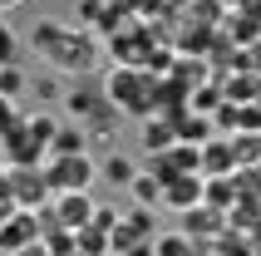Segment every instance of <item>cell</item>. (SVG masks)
I'll list each match as a JSON object with an SVG mask.
<instances>
[{"mask_svg": "<svg viewBox=\"0 0 261 256\" xmlns=\"http://www.w3.org/2000/svg\"><path fill=\"white\" fill-rule=\"evenodd\" d=\"M15 59H20V40H15V30L0 20V69H5V64H15Z\"/></svg>", "mask_w": 261, "mask_h": 256, "instance_id": "25", "label": "cell"}, {"mask_svg": "<svg viewBox=\"0 0 261 256\" xmlns=\"http://www.w3.org/2000/svg\"><path fill=\"white\" fill-rule=\"evenodd\" d=\"M0 148H5V163H10V168H35L40 158H49V153H44V143L30 133V123L10 128V133L0 138Z\"/></svg>", "mask_w": 261, "mask_h": 256, "instance_id": "7", "label": "cell"}, {"mask_svg": "<svg viewBox=\"0 0 261 256\" xmlns=\"http://www.w3.org/2000/svg\"><path fill=\"white\" fill-rule=\"evenodd\" d=\"M44 246H49V256H84L74 232H49V237H44Z\"/></svg>", "mask_w": 261, "mask_h": 256, "instance_id": "23", "label": "cell"}, {"mask_svg": "<svg viewBox=\"0 0 261 256\" xmlns=\"http://www.w3.org/2000/svg\"><path fill=\"white\" fill-rule=\"evenodd\" d=\"M103 99L114 104L118 114L128 118H153V94H158V74H143V69H128V64H114L103 69Z\"/></svg>", "mask_w": 261, "mask_h": 256, "instance_id": "1", "label": "cell"}, {"mask_svg": "<svg viewBox=\"0 0 261 256\" xmlns=\"http://www.w3.org/2000/svg\"><path fill=\"white\" fill-rule=\"evenodd\" d=\"M84 148H89L84 123L64 118V123H59V133H55V143H49V158H69V153H84Z\"/></svg>", "mask_w": 261, "mask_h": 256, "instance_id": "13", "label": "cell"}, {"mask_svg": "<svg viewBox=\"0 0 261 256\" xmlns=\"http://www.w3.org/2000/svg\"><path fill=\"white\" fill-rule=\"evenodd\" d=\"M49 207H55V217H59L64 232H84L89 222H94V207H99V202L89 197V192H59Z\"/></svg>", "mask_w": 261, "mask_h": 256, "instance_id": "8", "label": "cell"}, {"mask_svg": "<svg viewBox=\"0 0 261 256\" xmlns=\"http://www.w3.org/2000/svg\"><path fill=\"white\" fill-rule=\"evenodd\" d=\"M207 207H217V212H222V207H227V202H237V192H232V177H207Z\"/></svg>", "mask_w": 261, "mask_h": 256, "instance_id": "22", "label": "cell"}, {"mask_svg": "<svg viewBox=\"0 0 261 256\" xmlns=\"http://www.w3.org/2000/svg\"><path fill=\"white\" fill-rule=\"evenodd\" d=\"M94 177H99V163L89 153H69V158H49L44 163V183H49V192H89L94 187Z\"/></svg>", "mask_w": 261, "mask_h": 256, "instance_id": "2", "label": "cell"}, {"mask_svg": "<svg viewBox=\"0 0 261 256\" xmlns=\"http://www.w3.org/2000/svg\"><path fill=\"white\" fill-rule=\"evenodd\" d=\"M168 148H177V128H173V118H148L143 123V153H168Z\"/></svg>", "mask_w": 261, "mask_h": 256, "instance_id": "14", "label": "cell"}, {"mask_svg": "<svg viewBox=\"0 0 261 256\" xmlns=\"http://www.w3.org/2000/svg\"><path fill=\"white\" fill-rule=\"evenodd\" d=\"M182 232H188L192 242H207V237H217L222 232V212L217 207H192V212H182Z\"/></svg>", "mask_w": 261, "mask_h": 256, "instance_id": "12", "label": "cell"}, {"mask_svg": "<svg viewBox=\"0 0 261 256\" xmlns=\"http://www.w3.org/2000/svg\"><path fill=\"white\" fill-rule=\"evenodd\" d=\"M25 89H30V74L20 69V64H5V69H0V99H20Z\"/></svg>", "mask_w": 261, "mask_h": 256, "instance_id": "20", "label": "cell"}, {"mask_svg": "<svg viewBox=\"0 0 261 256\" xmlns=\"http://www.w3.org/2000/svg\"><path fill=\"white\" fill-rule=\"evenodd\" d=\"M153 256H202L197 242H192L188 232H163L158 242H153Z\"/></svg>", "mask_w": 261, "mask_h": 256, "instance_id": "17", "label": "cell"}, {"mask_svg": "<svg viewBox=\"0 0 261 256\" xmlns=\"http://www.w3.org/2000/svg\"><path fill=\"white\" fill-rule=\"evenodd\" d=\"M103 84H69V94H64V114L74 118V123H84L89 114H99L103 109Z\"/></svg>", "mask_w": 261, "mask_h": 256, "instance_id": "9", "label": "cell"}, {"mask_svg": "<svg viewBox=\"0 0 261 256\" xmlns=\"http://www.w3.org/2000/svg\"><path fill=\"white\" fill-rule=\"evenodd\" d=\"M30 89H35V94H40L44 104H55V99H64V94H69V89H64V84L55 79V69H44V74H30Z\"/></svg>", "mask_w": 261, "mask_h": 256, "instance_id": "21", "label": "cell"}, {"mask_svg": "<svg viewBox=\"0 0 261 256\" xmlns=\"http://www.w3.org/2000/svg\"><path fill=\"white\" fill-rule=\"evenodd\" d=\"M123 256H153V242H138L133 251H123Z\"/></svg>", "mask_w": 261, "mask_h": 256, "instance_id": "28", "label": "cell"}, {"mask_svg": "<svg viewBox=\"0 0 261 256\" xmlns=\"http://www.w3.org/2000/svg\"><path fill=\"white\" fill-rule=\"evenodd\" d=\"M20 5H25V0H0V10H20Z\"/></svg>", "mask_w": 261, "mask_h": 256, "instance_id": "29", "label": "cell"}, {"mask_svg": "<svg viewBox=\"0 0 261 256\" xmlns=\"http://www.w3.org/2000/svg\"><path fill=\"white\" fill-rule=\"evenodd\" d=\"M30 242H44L40 217H35V212H15V217H5V222H0V256L25 251Z\"/></svg>", "mask_w": 261, "mask_h": 256, "instance_id": "5", "label": "cell"}, {"mask_svg": "<svg viewBox=\"0 0 261 256\" xmlns=\"http://www.w3.org/2000/svg\"><path fill=\"white\" fill-rule=\"evenodd\" d=\"M5 192L15 197L20 212H40V207L55 202V192H49V183H44V172H35V168H5Z\"/></svg>", "mask_w": 261, "mask_h": 256, "instance_id": "4", "label": "cell"}, {"mask_svg": "<svg viewBox=\"0 0 261 256\" xmlns=\"http://www.w3.org/2000/svg\"><path fill=\"white\" fill-rule=\"evenodd\" d=\"M84 133H89V143H114V133H118V109H114V104H103L99 114H89L84 118Z\"/></svg>", "mask_w": 261, "mask_h": 256, "instance_id": "15", "label": "cell"}, {"mask_svg": "<svg viewBox=\"0 0 261 256\" xmlns=\"http://www.w3.org/2000/svg\"><path fill=\"white\" fill-rule=\"evenodd\" d=\"M237 69H242V74H256V79H261V40L242 44V55H237Z\"/></svg>", "mask_w": 261, "mask_h": 256, "instance_id": "24", "label": "cell"}, {"mask_svg": "<svg viewBox=\"0 0 261 256\" xmlns=\"http://www.w3.org/2000/svg\"><path fill=\"white\" fill-rule=\"evenodd\" d=\"M69 30H74V25L55 20V15H44V20H35V30H30V49H35L40 59H49L59 44H64V35H69Z\"/></svg>", "mask_w": 261, "mask_h": 256, "instance_id": "10", "label": "cell"}, {"mask_svg": "<svg viewBox=\"0 0 261 256\" xmlns=\"http://www.w3.org/2000/svg\"><path fill=\"white\" fill-rule=\"evenodd\" d=\"M25 118H20V109H15V99H0V138L10 133V128H20Z\"/></svg>", "mask_w": 261, "mask_h": 256, "instance_id": "26", "label": "cell"}, {"mask_svg": "<svg viewBox=\"0 0 261 256\" xmlns=\"http://www.w3.org/2000/svg\"><path fill=\"white\" fill-rule=\"evenodd\" d=\"M44 64H49L55 74H89L94 64H99V40H94L89 30H69L64 44H59Z\"/></svg>", "mask_w": 261, "mask_h": 256, "instance_id": "3", "label": "cell"}, {"mask_svg": "<svg viewBox=\"0 0 261 256\" xmlns=\"http://www.w3.org/2000/svg\"><path fill=\"white\" fill-rule=\"evenodd\" d=\"M0 20H5V10H0Z\"/></svg>", "mask_w": 261, "mask_h": 256, "instance_id": "30", "label": "cell"}, {"mask_svg": "<svg viewBox=\"0 0 261 256\" xmlns=\"http://www.w3.org/2000/svg\"><path fill=\"white\" fill-rule=\"evenodd\" d=\"M15 256H49V246H44V242H30L25 251H15Z\"/></svg>", "mask_w": 261, "mask_h": 256, "instance_id": "27", "label": "cell"}, {"mask_svg": "<svg viewBox=\"0 0 261 256\" xmlns=\"http://www.w3.org/2000/svg\"><path fill=\"white\" fill-rule=\"evenodd\" d=\"M74 237H79V251H84V256H114V242H109V232L84 227V232H74Z\"/></svg>", "mask_w": 261, "mask_h": 256, "instance_id": "19", "label": "cell"}, {"mask_svg": "<svg viewBox=\"0 0 261 256\" xmlns=\"http://www.w3.org/2000/svg\"><path fill=\"white\" fill-rule=\"evenodd\" d=\"M202 197H207L202 172H182L173 183H163V207H173V212H192V207H202Z\"/></svg>", "mask_w": 261, "mask_h": 256, "instance_id": "6", "label": "cell"}, {"mask_svg": "<svg viewBox=\"0 0 261 256\" xmlns=\"http://www.w3.org/2000/svg\"><path fill=\"white\" fill-rule=\"evenodd\" d=\"M99 177H103V183H118V187H133L138 163H133V158H123V153H109V158L99 163Z\"/></svg>", "mask_w": 261, "mask_h": 256, "instance_id": "16", "label": "cell"}, {"mask_svg": "<svg viewBox=\"0 0 261 256\" xmlns=\"http://www.w3.org/2000/svg\"><path fill=\"white\" fill-rule=\"evenodd\" d=\"M133 202H138V207H163V183L158 177H153V172H143L138 168V177H133Z\"/></svg>", "mask_w": 261, "mask_h": 256, "instance_id": "18", "label": "cell"}, {"mask_svg": "<svg viewBox=\"0 0 261 256\" xmlns=\"http://www.w3.org/2000/svg\"><path fill=\"white\" fill-rule=\"evenodd\" d=\"M227 153H237L227 138H207L202 143V177H232L237 158H227Z\"/></svg>", "mask_w": 261, "mask_h": 256, "instance_id": "11", "label": "cell"}]
</instances>
